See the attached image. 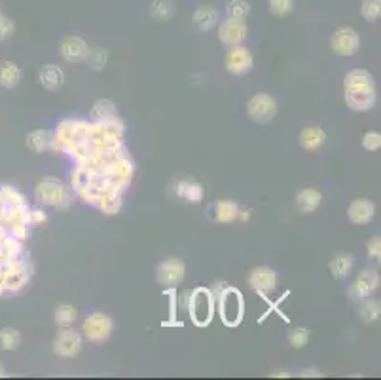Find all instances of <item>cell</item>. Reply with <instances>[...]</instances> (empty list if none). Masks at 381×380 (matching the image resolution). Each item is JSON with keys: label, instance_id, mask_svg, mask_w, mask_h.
Segmentation results:
<instances>
[{"label": "cell", "instance_id": "4fadbf2b", "mask_svg": "<svg viewBox=\"0 0 381 380\" xmlns=\"http://www.w3.org/2000/svg\"><path fill=\"white\" fill-rule=\"evenodd\" d=\"M249 35V27L243 19H232L227 17L226 21H222L219 25V40L227 48L232 46L243 44V40Z\"/></svg>", "mask_w": 381, "mask_h": 380}, {"label": "cell", "instance_id": "e0dca14e", "mask_svg": "<svg viewBox=\"0 0 381 380\" xmlns=\"http://www.w3.org/2000/svg\"><path fill=\"white\" fill-rule=\"evenodd\" d=\"M171 190L178 200H186L190 203H199V201H203V196H205L203 187L194 179H176Z\"/></svg>", "mask_w": 381, "mask_h": 380}, {"label": "cell", "instance_id": "d4e9b609", "mask_svg": "<svg viewBox=\"0 0 381 380\" xmlns=\"http://www.w3.org/2000/svg\"><path fill=\"white\" fill-rule=\"evenodd\" d=\"M23 257H25L23 242L15 239L14 236H8L0 242V259L2 261H15V259H23Z\"/></svg>", "mask_w": 381, "mask_h": 380}, {"label": "cell", "instance_id": "8d00e7d4", "mask_svg": "<svg viewBox=\"0 0 381 380\" xmlns=\"http://www.w3.org/2000/svg\"><path fill=\"white\" fill-rule=\"evenodd\" d=\"M48 221V213L44 211V208H29L27 209V213L23 217V223L30 226V228H35V226H40V224H44Z\"/></svg>", "mask_w": 381, "mask_h": 380}, {"label": "cell", "instance_id": "44dd1931", "mask_svg": "<svg viewBox=\"0 0 381 380\" xmlns=\"http://www.w3.org/2000/svg\"><path fill=\"white\" fill-rule=\"evenodd\" d=\"M298 143L304 150L313 152L319 150L326 143V134L321 126H308L301 129V134L298 135Z\"/></svg>", "mask_w": 381, "mask_h": 380}, {"label": "cell", "instance_id": "d590c367", "mask_svg": "<svg viewBox=\"0 0 381 380\" xmlns=\"http://www.w3.org/2000/svg\"><path fill=\"white\" fill-rule=\"evenodd\" d=\"M309 331L306 327H294L290 333H288V343L292 348L296 350H301V348H306L309 343Z\"/></svg>", "mask_w": 381, "mask_h": 380}, {"label": "cell", "instance_id": "8fae6325", "mask_svg": "<svg viewBox=\"0 0 381 380\" xmlns=\"http://www.w3.org/2000/svg\"><path fill=\"white\" fill-rule=\"evenodd\" d=\"M330 48L334 50V53L342 55V57H351L359 52L360 48V37L359 33L351 27H342L337 29L332 38H330Z\"/></svg>", "mask_w": 381, "mask_h": 380}, {"label": "cell", "instance_id": "ab89813d", "mask_svg": "<svg viewBox=\"0 0 381 380\" xmlns=\"http://www.w3.org/2000/svg\"><path fill=\"white\" fill-rule=\"evenodd\" d=\"M15 33V23L0 10V42H4Z\"/></svg>", "mask_w": 381, "mask_h": 380}, {"label": "cell", "instance_id": "bcb514c9", "mask_svg": "<svg viewBox=\"0 0 381 380\" xmlns=\"http://www.w3.org/2000/svg\"><path fill=\"white\" fill-rule=\"evenodd\" d=\"M6 377H10V374L6 373V369H4V365L0 363V379H6Z\"/></svg>", "mask_w": 381, "mask_h": 380}, {"label": "cell", "instance_id": "9c48e42d", "mask_svg": "<svg viewBox=\"0 0 381 380\" xmlns=\"http://www.w3.org/2000/svg\"><path fill=\"white\" fill-rule=\"evenodd\" d=\"M252 65H254V57H252V53H250L249 48H245L243 44L227 48L226 57H224V67H226V71L230 73V75H234V76L249 75Z\"/></svg>", "mask_w": 381, "mask_h": 380}, {"label": "cell", "instance_id": "ee69618b", "mask_svg": "<svg viewBox=\"0 0 381 380\" xmlns=\"http://www.w3.org/2000/svg\"><path fill=\"white\" fill-rule=\"evenodd\" d=\"M301 379H319V377H323V373L317 369V367H308V369H304L300 373Z\"/></svg>", "mask_w": 381, "mask_h": 380}, {"label": "cell", "instance_id": "3957f363", "mask_svg": "<svg viewBox=\"0 0 381 380\" xmlns=\"http://www.w3.org/2000/svg\"><path fill=\"white\" fill-rule=\"evenodd\" d=\"M35 200L38 206L44 208H55L59 211L71 209L74 201L73 188L66 187L65 183L57 177H44L35 187Z\"/></svg>", "mask_w": 381, "mask_h": 380}, {"label": "cell", "instance_id": "7402d4cb", "mask_svg": "<svg viewBox=\"0 0 381 380\" xmlns=\"http://www.w3.org/2000/svg\"><path fill=\"white\" fill-rule=\"evenodd\" d=\"M192 19H194L196 27H198L201 33H207V30L214 29V27L219 25L220 14L213 4H203V6H199L198 10L194 12Z\"/></svg>", "mask_w": 381, "mask_h": 380}, {"label": "cell", "instance_id": "d6986e66", "mask_svg": "<svg viewBox=\"0 0 381 380\" xmlns=\"http://www.w3.org/2000/svg\"><path fill=\"white\" fill-rule=\"evenodd\" d=\"M65 73L63 69L55 65V63H44L42 67L38 69V82L42 84L44 90L55 91L59 88H63L65 84Z\"/></svg>", "mask_w": 381, "mask_h": 380}, {"label": "cell", "instance_id": "2e32d148", "mask_svg": "<svg viewBox=\"0 0 381 380\" xmlns=\"http://www.w3.org/2000/svg\"><path fill=\"white\" fill-rule=\"evenodd\" d=\"M239 203L234 200H216L207 209V217L219 224H232L237 221L239 215Z\"/></svg>", "mask_w": 381, "mask_h": 380}, {"label": "cell", "instance_id": "484cf974", "mask_svg": "<svg viewBox=\"0 0 381 380\" xmlns=\"http://www.w3.org/2000/svg\"><path fill=\"white\" fill-rule=\"evenodd\" d=\"M353 266H355L353 255H337L330 261V274L336 280H345L353 272Z\"/></svg>", "mask_w": 381, "mask_h": 380}, {"label": "cell", "instance_id": "8992f818", "mask_svg": "<svg viewBox=\"0 0 381 380\" xmlns=\"http://www.w3.org/2000/svg\"><path fill=\"white\" fill-rule=\"evenodd\" d=\"M112 331H114V321H112L109 314L104 312L89 314L88 318L84 320V325H82V335L93 344L106 343L110 335H112Z\"/></svg>", "mask_w": 381, "mask_h": 380}, {"label": "cell", "instance_id": "f6af8a7d", "mask_svg": "<svg viewBox=\"0 0 381 380\" xmlns=\"http://www.w3.org/2000/svg\"><path fill=\"white\" fill-rule=\"evenodd\" d=\"M272 377H275V379H288V377H290V373L283 369V371H275V373H272Z\"/></svg>", "mask_w": 381, "mask_h": 380}, {"label": "cell", "instance_id": "52a82bcc", "mask_svg": "<svg viewBox=\"0 0 381 380\" xmlns=\"http://www.w3.org/2000/svg\"><path fill=\"white\" fill-rule=\"evenodd\" d=\"M277 101L270 93H254L247 101V114L254 124H270L277 116Z\"/></svg>", "mask_w": 381, "mask_h": 380}, {"label": "cell", "instance_id": "f35d334b", "mask_svg": "<svg viewBox=\"0 0 381 380\" xmlns=\"http://www.w3.org/2000/svg\"><path fill=\"white\" fill-rule=\"evenodd\" d=\"M163 295H167L169 297V325H178V321H176V314H178V300H176V289L175 287H165L163 291Z\"/></svg>", "mask_w": 381, "mask_h": 380}, {"label": "cell", "instance_id": "7c38bea8", "mask_svg": "<svg viewBox=\"0 0 381 380\" xmlns=\"http://www.w3.org/2000/svg\"><path fill=\"white\" fill-rule=\"evenodd\" d=\"M378 287H380V274H378V270H362L359 276H357V280L349 285V297H351L353 300L360 302V300H364V298L372 297Z\"/></svg>", "mask_w": 381, "mask_h": 380}, {"label": "cell", "instance_id": "277c9868", "mask_svg": "<svg viewBox=\"0 0 381 380\" xmlns=\"http://www.w3.org/2000/svg\"><path fill=\"white\" fill-rule=\"evenodd\" d=\"M186 312L196 327H207L216 314V298H214L211 287L199 285L196 289H192Z\"/></svg>", "mask_w": 381, "mask_h": 380}, {"label": "cell", "instance_id": "603a6c76", "mask_svg": "<svg viewBox=\"0 0 381 380\" xmlns=\"http://www.w3.org/2000/svg\"><path fill=\"white\" fill-rule=\"evenodd\" d=\"M294 203H296V208H298L300 213H313L323 203V194L317 188H301L300 192L296 194Z\"/></svg>", "mask_w": 381, "mask_h": 380}, {"label": "cell", "instance_id": "cb8c5ba5", "mask_svg": "<svg viewBox=\"0 0 381 380\" xmlns=\"http://www.w3.org/2000/svg\"><path fill=\"white\" fill-rule=\"evenodd\" d=\"M21 82V69L14 61H2L0 63V86L6 90H14Z\"/></svg>", "mask_w": 381, "mask_h": 380}, {"label": "cell", "instance_id": "f1b7e54d", "mask_svg": "<svg viewBox=\"0 0 381 380\" xmlns=\"http://www.w3.org/2000/svg\"><path fill=\"white\" fill-rule=\"evenodd\" d=\"M150 15L156 21H169L175 15V4L173 0H152L150 4Z\"/></svg>", "mask_w": 381, "mask_h": 380}, {"label": "cell", "instance_id": "83f0119b", "mask_svg": "<svg viewBox=\"0 0 381 380\" xmlns=\"http://www.w3.org/2000/svg\"><path fill=\"white\" fill-rule=\"evenodd\" d=\"M91 120L93 122H104V120H110L118 116V107L114 101H110V99H99L95 101V105L91 107Z\"/></svg>", "mask_w": 381, "mask_h": 380}, {"label": "cell", "instance_id": "5bb4252c", "mask_svg": "<svg viewBox=\"0 0 381 380\" xmlns=\"http://www.w3.org/2000/svg\"><path fill=\"white\" fill-rule=\"evenodd\" d=\"M59 53L66 63H84L88 60L89 46L88 42L80 37H65L59 44Z\"/></svg>", "mask_w": 381, "mask_h": 380}, {"label": "cell", "instance_id": "4dcf8cb0", "mask_svg": "<svg viewBox=\"0 0 381 380\" xmlns=\"http://www.w3.org/2000/svg\"><path fill=\"white\" fill-rule=\"evenodd\" d=\"M76 318H78V310L73 305H61L53 312V321H55L57 327H68V325H73Z\"/></svg>", "mask_w": 381, "mask_h": 380}, {"label": "cell", "instance_id": "9a60e30c", "mask_svg": "<svg viewBox=\"0 0 381 380\" xmlns=\"http://www.w3.org/2000/svg\"><path fill=\"white\" fill-rule=\"evenodd\" d=\"M247 282H249L250 289L266 297L268 293H272L277 287V272L268 269V266H257V269L250 270Z\"/></svg>", "mask_w": 381, "mask_h": 380}, {"label": "cell", "instance_id": "60d3db41", "mask_svg": "<svg viewBox=\"0 0 381 380\" xmlns=\"http://www.w3.org/2000/svg\"><path fill=\"white\" fill-rule=\"evenodd\" d=\"M362 149L375 152L381 149V134L380 132H366L362 135Z\"/></svg>", "mask_w": 381, "mask_h": 380}, {"label": "cell", "instance_id": "30bf717a", "mask_svg": "<svg viewBox=\"0 0 381 380\" xmlns=\"http://www.w3.org/2000/svg\"><path fill=\"white\" fill-rule=\"evenodd\" d=\"M186 276V264L176 257L165 259L156 269V282L162 287H176Z\"/></svg>", "mask_w": 381, "mask_h": 380}, {"label": "cell", "instance_id": "d6a6232c", "mask_svg": "<svg viewBox=\"0 0 381 380\" xmlns=\"http://www.w3.org/2000/svg\"><path fill=\"white\" fill-rule=\"evenodd\" d=\"M84 63H88V67L91 71H103L106 67V63H109V50H104V48H89L88 53V60L84 61Z\"/></svg>", "mask_w": 381, "mask_h": 380}, {"label": "cell", "instance_id": "836d02e7", "mask_svg": "<svg viewBox=\"0 0 381 380\" xmlns=\"http://www.w3.org/2000/svg\"><path fill=\"white\" fill-rule=\"evenodd\" d=\"M227 17H232V19H247L250 14V4L247 0H230L226 6Z\"/></svg>", "mask_w": 381, "mask_h": 380}, {"label": "cell", "instance_id": "6da1fadb", "mask_svg": "<svg viewBox=\"0 0 381 380\" xmlns=\"http://www.w3.org/2000/svg\"><path fill=\"white\" fill-rule=\"evenodd\" d=\"M133 175L135 164L129 152L124 150L120 156L104 165L76 164L71 172V188L74 196H78L84 203L97 208V203L106 196L124 194L131 185Z\"/></svg>", "mask_w": 381, "mask_h": 380}, {"label": "cell", "instance_id": "74e56055", "mask_svg": "<svg viewBox=\"0 0 381 380\" xmlns=\"http://www.w3.org/2000/svg\"><path fill=\"white\" fill-rule=\"evenodd\" d=\"M268 8L273 15L285 17V15L292 14L294 0H268Z\"/></svg>", "mask_w": 381, "mask_h": 380}, {"label": "cell", "instance_id": "1f68e13d", "mask_svg": "<svg viewBox=\"0 0 381 380\" xmlns=\"http://www.w3.org/2000/svg\"><path fill=\"white\" fill-rule=\"evenodd\" d=\"M122 206H124V200H122V194H112V196H106L103 200L97 203V209L104 213V215L114 217L122 211Z\"/></svg>", "mask_w": 381, "mask_h": 380}, {"label": "cell", "instance_id": "f546056e", "mask_svg": "<svg viewBox=\"0 0 381 380\" xmlns=\"http://www.w3.org/2000/svg\"><path fill=\"white\" fill-rule=\"evenodd\" d=\"M21 344V333L14 327L0 329V350L14 352Z\"/></svg>", "mask_w": 381, "mask_h": 380}, {"label": "cell", "instance_id": "7a4b0ae2", "mask_svg": "<svg viewBox=\"0 0 381 380\" xmlns=\"http://www.w3.org/2000/svg\"><path fill=\"white\" fill-rule=\"evenodd\" d=\"M345 105L355 112H366L374 109L378 103L374 76L364 69L349 71L344 78Z\"/></svg>", "mask_w": 381, "mask_h": 380}, {"label": "cell", "instance_id": "4316f807", "mask_svg": "<svg viewBox=\"0 0 381 380\" xmlns=\"http://www.w3.org/2000/svg\"><path fill=\"white\" fill-rule=\"evenodd\" d=\"M381 318V305L380 300L375 298H364L360 300V308H359V320L366 325H372L375 321H380Z\"/></svg>", "mask_w": 381, "mask_h": 380}, {"label": "cell", "instance_id": "7bdbcfd3", "mask_svg": "<svg viewBox=\"0 0 381 380\" xmlns=\"http://www.w3.org/2000/svg\"><path fill=\"white\" fill-rule=\"evenodd\" d=\"M366 251H368V257H370L372 261H380V257H381V238L380 236H374V238L368 239Z\"/></svg>", "mask_w": 381, "mask_h": 380}, {"label": "cell", "instance_id": "b9f144b4", "mask_svg": "<svg viewBox=\"0 0 381 380\" xmlns=\"http://www.w3.org/2000/svg\"><path fill=\"white\" fill-rule=\"evenodd\" d=\"M8 232H10V236H14L15 239L25 242V239H29L30 226H27L25 223H12L8 226Z\"/></svg>", "mask_w": 381, "mask_h": 380}, {"label": "cell", "instance_id": "5b68a950", "mask_svg": "<svg viewBox=\"0 0 381 380\" xmlns=\"http://www.w3.org/2000/svg\"><path fill=\"white\" fill-rule=\"evenodd\" d=\"M216 312L226 327H239L245 318V298L241 291L226 285L216 297Z\"/></svg>", "mask_w": 381, "mask_h": 380}, {"label": "cell", "instance_id": "ba28073f", "mask_svg": "<svg viewBox=\"0 0 381 380\" xmlns=\"http://www.w3.org/2000/svg\"><path fill=\"white\" fill-rule=\"evenodd\" d=\"M82 346H84V335L68 325V327H63L59 331L52 348L53 354L59 358H74L82 352Z\"/></svg>", "mask_w": 381, "mask_h": 380}, {"label": "cell", "instance_id": "ac0fdd59", "mask_svg": "<svg viewBox=\"0 0 381 380\" xmlns=\"http://www.w3.org/2000/svg\"><path fill=\"white\" fill-rule=\"evenodd\" d=\"M375 203L368 198H357L349 203L347 217L353 224H368L374 219Z\"/></svg>", "mask_w": 381, "mask_h": 380}, {"label": "cell", "instance_id": "ffe728a7", "mask_svg": "<svg viewBox=\"0 0 381 380\" xmlns=\"http://www.w3.org/2000/svg\"><path fill=\"white\" fill-rule=\"evenodd\" d=\"M25 145L30 152L35 154H44L48 150H55V143H53V134L48 129H35L27 135Z\"/></svg>", "mask_w": 381, "mask_h": 380}, {"label": "cell", "instance_id": "e575fe53", "mask_svg": "<svg viewBox=\"0 0 381 380\" xmlns=\"http://www.w3.org/2000/svg\"><path fill=\"white\" fill-rule=\"evenodd\" d=\"M360 15H362L368 23L380 21L381 0H362V4H360Z\"/></svg>", "mask_w": 381, "mask_h": 380}]
</instances>
